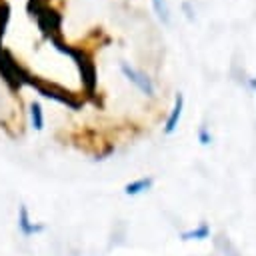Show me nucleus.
Wrapping results in <instances>:
<instances>
[{
    "mask_svg": "<svg viewBox=\"0 0 256 256\" xmlns=\"http://www.w3.org/2000/svg\"><path fill=\"white\" fill-rule=\"evenodd\" d=\"M18 230L22 232V236H32V234H36V232H42L44 230V226L42 224H34L32 220H30V214H28V208L26 206H20V210H18Z\"/></svg>",
    "mask_w": 256,
    "mask_h": 256,
    "instance_id": "obj_1",
    "label": "nucleus"
},
{
    "mask_svg": "<svg viewBox=\"0 0 256 256\" xmlns=\"http://www.w3.org/2000/svg\"><path fill=\"white\" fill-rule=\"evenodd\" d=\"M122 72H124V74H126V76H128V78H130V80H132V82H134V84L144 92V94H148V96H152V94H154V86H152V82H150L144 74L136 72V70H134V68H130L126 62H122Z\"/></svg>",
    "mask_w": 256,
    "mask_h": 256,
    "instance_id": "obj_2",
    "label": "nucleus"
},
{
    "mask_svg": "<svg viewBox=\"0 0 256 256\" xmlns=\"http://www.w3.org/2000/svg\"><path fill=\"white\" fill-rule=\"evenodd\" d=\"M182 106H184V96L178 94V96H176V104H174V108H172V112H170V116H168V120H166V128H164L166 134H172V132L176 130L178 120H180V116H182Z\"/></svg>",
    "mask_w": 256,
    "mask_h": 256,
    "instance_id": "obj_3",
    "label": "nucleus"
},
{
    "mask_svg": "<svg viewBox=\"0 0 256 256\" xmlns=\"http://www.w3.org/2000/svg\"><path fill=\"white\" fill-rule=\"evenodd\" d=\"M152 184H154V180H152L150 176H144V178H138V180H134V182H128V184L124 186V192H126L128 196H136V194L148 190Z\"/></svg>",
    "mask_w": 256,
    "mask_h": 256,
    "instance_id": "obj_4",
    "label": "nucleus"
},
{
    "mask_svg": "<svg viewBox=\"0 0 256 256\" xmlns=\"http://www.w3.org/2000/svg\"><path fill=\"white\" fill-rule=\"evenodd\" d=\"M208 234H210V226L206 222H200L198 228H192V230L182 232L180 238L182 240H204V238H208Z\"/></svg>",
    "mask_w": 256,
    "mask_h": 256,
    "instance_id": "obj_5",
    "label": "nucleus"
},
{
    "mask_svg": "<svg viewBox=\"0 0 256 256\" xmlns=\"http://www.w3.org/2000/svg\"><path fill=\"white\" fill-rule=\"evenodd\" d=\"M30 120H32V128H36V130L44 128V116H42V108L38 102L30 104Z\"/></svg>",
    "mask_w": 256,
    "mask_h": 256,
    "instance_id": "obj_6",
    "label": "nucleus"
},
{
    "mask_svg": "<svg viewBox=\"0 0 256 256\" xmlns=\"http://www.w3.org/2000/svg\"><path fill=\"white\" fill-rule=\"evenodd\" d=\"M152 4H154L156 14H158L164 22H168V20H170V16H168V6H166V2H164V0H152Z\"/></svg>",
    "mask_w": 256,
    "mask_h": 256,
    "instance_id": "obj_7",
    "label": "nucleus"
},
{
    "mask_svg": "<svg viewBox=\"0 0 256 256\" xmlns=\"http://www.w3.org/2000/svg\"><path fill=\"white\" fill-rule=\"evenodd\" d=\"M198 140H200V144H208V142L212 140V136H210V132H208L206 126H200V130H198Z\"/></svg>",
    "mask_w": 256,
    "mask_h": 256,
    "instance_id": "obj_8",
    "label": "nucleus"
},
{
    "mask_svg": "<svg viewBox=\"0 0 256 256\" xmlns=\"http://www.w3.org/2000/svg\"><path fill=\"white\" fill-rule=\"evenodd\" d=\"M250 86L256 90V78H250Z\"/></svg>",
    "mask_w": 256,
    "mask_h": 256,
    "instance_id": "obj_9",
    "label": "nucleus"
}]
</instances>
